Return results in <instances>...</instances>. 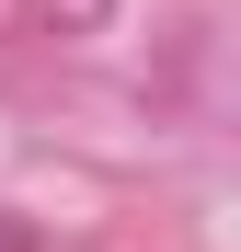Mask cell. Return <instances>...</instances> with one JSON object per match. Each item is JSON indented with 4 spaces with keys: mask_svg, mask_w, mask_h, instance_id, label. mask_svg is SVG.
Here are the masks:
<instances>
[]
</instances>
